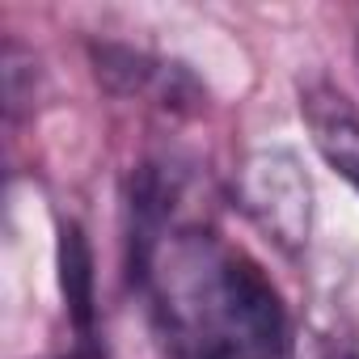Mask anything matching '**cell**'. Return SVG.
Returning a JSON list of instances; mask_svg holds the SVG:
<instances>
[{"instance_id": "obj_1", "label": "cell", "mask_w": 359, "mask_h": 359, "mask_svg": "<svg viewBox=\"0 0 359 359\" xmlns=\"http://www.w3.org/2000/svg\"><path fill=\"white\" fill-rule=\"evenodd\" d=\"M131 279L173 359H287L279 287L216 229L182 216L131 229Z\"/></svg>"}, {"instance_id": "obj_2", "label": "cell", "mask_w": 359, "mask_h": 359, "mask_svg": "<svg viewBox=\"0 0 359 359\" xmlns=\"http://www.w3.org/2000/svg\"><path fill=\"white\" fill-rule=\"evenodd\" d=\"M237 208L283 254H300L313 233V177L292 148H258L233 177Z\"/></svg>"}, {"instance_id": "obj_3", "label": "cell", "mask_w": 359, "mask_h": 359, "mask_svg": "<svg viewBox=\"0 0 359 359\" xmlns=\"http://www.w3.org/2000/svg\"><path fill=\"white\" fill-rule=\"evenodd\" d=\"M300 114L321 161L359 195V106L325 81L300 89Z\"/></svg>"}, {"instance_id": "obj_4", "label": "cell", "mask_w": 359, "mask_h": 359, "mask_svg": "<svg viewBox=\"0 0 359 359\" xmlns=\"http://www.w3.org/2000/svg\"><path fill=\"white\" fill-rule=\"evenodd\" d=\"M93 64H97V76L114 93H152L161 106H195L199 102V85L177 64H165L156 55L106 43V47H93Z\"/></svg>"}, {"instance_id": "obj_5", "label": "cell", "mask_w": 359, "mask_h": 359, "mask_svg": "<svg viewBox=\"0 0 359 359\" xmlns=\"http://www.w3.org/2000/svg\"><path fill=\"white\" fill-rule=\"evenodd\" d=\"M60 287H64V309L72 317V330H76V342H93V254H89V241L81 233V224H64L60 229Z\"/></svg>"}, {"instance_id": "obj_6", "label": "cell", "mask_w": 359, "mask_h": 359, "mask_svg": "<svg viewBox=\"0 0 359 359\" xmlns=\"http://www.w3.org/2000/svg\"><path fill=\"white\" fill-rule=\"evenodd\" d=\"M287 359H359V346L346 330H338L330 321H313L309 330H300L292 338Z\"/></svg>"}, {"instance_id": "obj_7", "label": "cell", "mask_w": 359, "mask_h": 359, "mask_svg": "<svg viewBox=\"0 0 359 359\" xmlns=\"http://www.w3.org/2000/svg\"><path fill=\"white\" fill-rule=\"evenodd\" d=\"M355 55H359V39H355Z\"/></svg>"}]
</instances>
